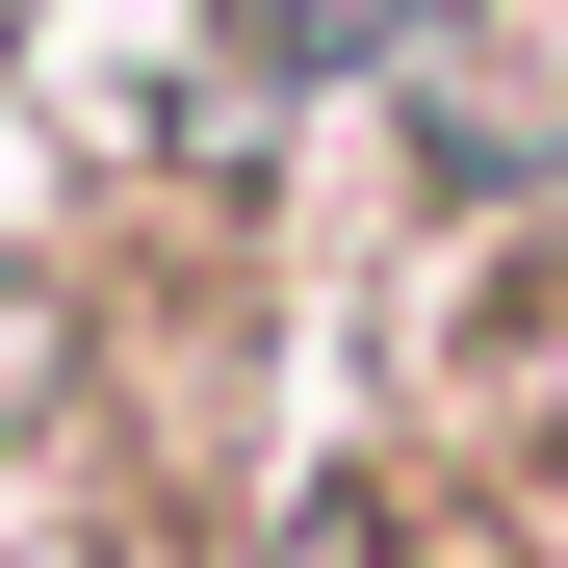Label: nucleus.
<instances>
[{
    "instance_id": "obj_1",
    "label": "nucleus",
    "mask_w": 568,
    "mask_h": 568,
    "mask_svg": "<svg viewBox=\"0 0 568 568\" xmlns=\"http://www.w3.org/2000/svg\"><path fill=\"white\" fill-rule=\"evenodd\" d=\"M388 27H439V0H258V52H284V78H336V52H388Z\"/></svg>"
}]
</instances>
